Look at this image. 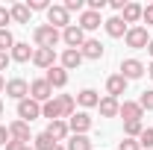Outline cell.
<instances>
[{"instance_id": "cell-1", "label": "cell", "mask_w": 153, "mask_h": 150, "mask_svg": "<svg viewBox=\"0 0 153 150\" xmlns=\"http://www.w3.org/2000/svg\"><path fill=\"white\" fill-rule=\"evenodd\" d=\"M33 38H36L38 47H47V50H53L59 41H62V33H59L56 27H50V24H41V27H36Z\"/></svg>"}, {"instance_id": "cell-2", "label": "cell", "mask_w": 153, "mask_h": 150, "mask_svg": "<svg viewBox=\"0 0 153 150\" xmlns=\"http://www.w3.org/2000/svg\"><path fill=\"white\" fill-rule=\"evenodd\" d=\"M36 118H41V103H36L33 97H24V100L18 103V121L33 124Z\"/></svg>"}, {"instance_id": "cell-3", "label": "cell", "mask_w": 153, "mask_h": 150, "mask_svg": "<svg viewBox=\"0 0 153 150\" xmlns=\"http://www.w3.org/2000/svg\"><path fill=\"white\" fill-rule=\"evenodd\" d=\"M124 41H127V47L141 50V47H147V44H150V36H147V30H144V27H130V30H127V36H124Z\"/></svg>"}, {"instance_id": "cell-4", "label": "cell", "mask_w": 153, "mask_h": 150, "mask_svg": "<svg viewBox=\"0 0 153 150\" xmlns=\"http://www.w3.org/2000/svg\"><path fill=\"white\" fill-rule=\"evenodd\" d=\"M62 41L68 44V50H79V47L85 44V33H82L76 24H71V27L62 30Z\"/></svg>"}, {"instance_id": "cell-5", "label": "cell", "mask_w": 153, "mask_h": 150, "mask_svg": "<svg viewBox=\"0 0 153 150\" xmlns=\"http://www.w3.org/2000/svg\"><path fill=\"white\" fill-rule=\"evenodd\" d=\"M47 24L56 27V30L71 27V15H68V9H65V6H50V9H47Z\"/></svg>"}, {"instance_id": "cell-6", "label": "cell", "mask_w": 153, "mask_h": 150, "mask_svg": "<svg viewBox=\"0 0 153 150\" xmlns=\"http://www.w3.org/2000/svg\"><path fill=\"white\" fill-rule=\"evenodd\" d=\"M30 97H33L36 103H47V100L53 97L50 82H47V79H33V82H30Z\"/></svg>"}, {"instance_id": "cell-7", "label": "cell", "mask_w": 153, "mask_h": 150, "mask_svg": "<svg viewBox=\"0 0 153 150\" xmlns=\"http://www.w3.org/2000/svg\"><path fill=\"white\" fill-rule=\"evenodd\" d=\"M68 130L74 132V135H85V132L91 130V115L88 112H74L71 121H68Z\"/></svg>"}, {"instance_id": "cell-8", "label": "cell", "mask_w": 153, "mask_h": 150, "mask_svg": "<svg viewBox=\"0 0 153 150\" xmlns=\"http://www.w3.org/2000/svg\"><path fill=\"white\" fill-rule=\"evenodd\" d=\"M6 94L12 97V100H24V97H30V82L27 79H21V76H15V79H9L6 82Z\"/></svg>"}, {"instance_id": "cell-9", "label": "cell", "mask_w": 153, "mask_h": 150, "mask_svg": "<svg viewBox=\"0 0 153 150\" xmlns=\"http://www.w3.org/2000/svg\"><path fill=\"white\" fill-rule=\"evenodd\" d=\"M33 62H36L38 68L50 71V68L56 65V50H47V47H36V50H33Z\"/></svg>"}, {"instance_id": "cell-10", "label": "cell", "mask_w": 153, "mask_h": 150, "mask_svg": "<svg viewBox=\"0 0 153 150\" xmlns=\"http://www.w3.org/2000/svg\"><path fill=\"white\" fill-rule=\"evenodd\" d=\"M144 71H147V68H144L138 59H124V62H121V76H124L127 82H130V79H138Z\"/></svg>"}, {"instance_id": "cell-11", "label": "cell", "mask_w": 153, "mask_h": 150, "mask_svg": "<svg viewBox=\"0 0 153 150\" xmlns=\"http://www.w3.org/2000/svg\"><path fill=\"white\" fill-rule=\"evenodd\" d=\"M44 79L50 82V88H65V85H68V71H65L62 65H53V68L47 71Z\"/></svg>"}, {"instance_id": "cell-12", "label": "cell", "mask_w": 153, "mask_h": 150, "mask_svg": "<svg viewBox=\"0 0 153 150\" xmlns=\"http://www.w3.org/2000/svg\"><path fill=\"white\" fill-rule=\"evenodd\" d=\"M118 115L124 118V124H127V121H141L144 109H141L138 103H133V100H124V103H121V109H118Z\"/></svg>"}, {"instance_id": "cell-13", "label": "cell", "mask_w": 153, "mask_h": 150, "mask_svg": "<svg viewBox=\"0 0 153 150\" xmlns=\"http://www.w3.org/2000/svg\"><path fill=\"white\" fill-rule=\"evenodd\" d=\"M124 91H127V79H124L121 74H112L109 79H106V97H115V100H118Z\"/></svg>"}, {"instance_id": "cell-14", "label": "cell", "mask_w": 153, "mask_h": 150, "mask_svg": "<svg viewBox=\"0 0 153 150\" xmlns=\"http://www.w3.org/2000/svg\"><path fill=\"white\" fill-rule=\"evenodd\" d=\"M44 132H47V135L59 144V141H65V138H68V132H71V130H68V121H62V118H59V121H50Z\"/></svg>"}, {"instance_id": "cell-15", "label": "cell", "mask_w": 153, "mask_h": 150, "mask_svg": "<svg viewBox=\"0 0 153 150\" xmlns=\"http://www.w3.org/2000/svg\"><path fill=\"white\" fill-rule=\"evenodd\" d=\"M100 24H103V18H100V12H91V9H85V12L79 15V24H76V27H79L82 33H88V30H97Z\"/></svg>"}, {"instance_id": "cell-16", "label": "cell", "mask_w": 153, "mask_h": 150, "mask_svg": "<svg viewBox=\"0 0 153 150\" xmlns=\"http://www.w3.org/2000/svg\"><path fill=\"white\" fill-rule=\"evenodd\" d=\"M9 135L18 138V141H24V144L33 141V138H30V124H27V121H12V124H9Z\"/></svg>"}, {"instance_id": "cell-17", "label": "cell", "mask_w": 153, "mask_h": 150, "mask_svg": "<svg viewBox=\"0 0 153 150\" xmlns=\"http://www.w3.org/2000/svg\"><path fill=\"white\" fill-rule=\"evenodd\" d=\"M103 27H106V33H109L112 38H121V36H127V30H130V27L124 24V18H121V15H115V18L103 21Z\"/></svg>"}, {"instance_id": "cell-18", "label": "cell", "mask_w": 153, "mask_h": 150, "mask_svg": "<svg viewBox=\"0 0 153 150\" xmlns=\"http://www.w3.org/2000/svg\"><path fill=\"white\" fill-rule=\"evenodd\" d=\"M79 53H82V59H100L103 56V44L97 38H85V44L79 47Z\"/></svg>"}, {"instance_id": "cell-19", "label": "cell", "mask_w": 153, "mask_h": 150, "mask_svg": "<svg viewBox=\"0 0 153 150\" xmlns=\"http://www.w3.org/2000/svg\"><path fill=\"white\" fill-rule=\"evenodd\" d=\"M41 118H47V121H59L62 118V106H59L56 97H50L47 103H41ZM65 121V118H62Z\"/></svg>"}, {"instance_id": "cell-20", "label": "cell", "mask_w": 153, "mask_h": 150, "mask_svg": "<svg viewBox=\"0 0 153 150\" xmlns=\"http://www.w3.org/2000/svg\"><path fill=\"white\" fill-rule=\"evenodd\" d=\"M9 59H12V62H30V59H33V47L24 44V41H15V47L9 50Z\"/></svg>"}, {"instance_id": "cell-21", "label": "cell", "mask_w": 153, "mask_h": 150, "mask_svg": "<svg viewBox=\"0 0 153 150\" xmlns=\"http://www.w3.org/2000/svg\"><path fill=\"white\" fill-rule=\"evenodd\" d=\"M141 12H144V6H138V3H127L124 12H121V18H124V24H135V21H141Z\"/></svg>"}, {"instance_id": "cell-22", "label": "cell", "mask_w": 153, "mask_h": 150, "mask_svg": "<svg viewBox=\"0 0 153 150\" xmlns=\"http://www.w3.org/2000/svg\"><path fill=\"white\" fill-rule=\"evenodd\" d=\"M97 109H100V115H103V118H115V115H118V109H121V103H118L115 97H103V100L97 103Z\"/></svg>"}, {"instance_id": "cell-23", "label": "cell", "mask_w": 153, "mask_h": 150, "mask_svg": "<svg viewBox=\"0 0 153 150\" xmlns=\"http://www.w3.org/2000/svg\"><path fill=\"white\" fill-rule=\"evenodd\" d=\"M76 103H79V106H85V109H91V106L100 103V97H97L94 88H82V91L76 94Z\"/></svg>"}, {"instance_id": "cell-24", "label": "cell", "mask_w": 153, "mask_h": 150, "mask_svg": "<svg viewBox=\"0 0 153 150\" xmlns=\"http://www.w3.org/2000/svg\"><path fill=\"white\" fill-rule=\"evenodd\" d=\"M79 62H82V53H79V50H65V53H62V68H65V71L79 68Z\"/></svg>"}, {"instance_id": "cell-25", "label": "cell", "mask_w": 153, "mask_h": 150, "mask_svg": "<svg viewBox=\"0 0 153 150\" xmlns=\"http://www.w3.org/2000/svg\"><path fill=\"white\" fill-rule=\"evenodd\" d=\"M9 15H12V21H18V24H30V6L27 3H15L9 9Z\"/></svg>"}, {"instance_id": "cell-26", "label": "cell", "mask_w": 153, "mask_h": 150, "mask_svg": "<svg viewBox=\"0 0 153 150\" xmlns=\"http://www.w3.org/2000/svg\"><path fill=\"white\" fill-rule=\"evenodd\" d=\"M56 100H59V106H62V118H71V115L76 112V100L71 94H59Z\"/></svg>"}, {"instance_id": "cell-27", "label": "cell", "mask_w": 153, "mask_h": 150, "mask_svg": "<svg viewBox=\"0 0 153 150\" xmlns=\"http://www.w3.org/2000/svg\"><path fill=\"white\" fill-rule=\"evenodd\" d=\"M65 147L68 150H91V138L88 135H71Z\"/></svg>"}, {"instance_id": "cell-28", "label": "cell", "mask_w": 153, "mask_h": 150, "mask_svg": "<svg viewBox=\"0 0 153 150\" xmlns=\"http://www.w3.org/2000/svg\"><path fill=\"white\" fill-rule=\"evenodd\" d=\"M53 147H56V141L47 132H38L36 138H33V150H53Z\"/></svg>"}, {"instance_id": "cell-29", "label": "cell", "mask_w": 153, "mask_h": 150, "mask_svg": "<svg viewBox=\"0 0 153 150\" xmlns=\"http://www.w3.org/2000/svg\"><path fill=\"white\" fill-rule=\"evenodd\" d=\"M141 130H144V124H141V121H127V124H124L127 138H138V135H141Z\"/></svg>"}, {"instance_id": "cell-30", "label": "cell", "mask_w": 153, "mask_h": 150, "mask_svg": "<svg viewBox=\"0 0 153 150\" xmlns=\"http://www.w3.org/2000/svg\"><path fill=\"white\" fill-rule=\"evenodd\" d=\"M15 47V38H12V33L9 30H0V53H9Z\"/></svg>"}, {"instance_id": "cell-31", "label": "cell", "mask_w": 153, "mask_h": 150, "mask_svg": "<svg viewBox=\"0 0 153 150\" xmlns=\"http://www.w3.org/2000/svg\"><path fill=\"white\" fill-rule=\"evenodd\" d=\"M138 144H141V147H147V150H153V130H150V127H144V130H141Z\"/></svg>"}, {"instance_id": "cell-32", "label": "cell", "mask_w": 153, "mask_h": 150, "mask_svg": "<svg viewBox=\"0 0 153 150\" xmlns=\"http://www.w3.org/2000/svg\"><path fill=\"white\" fill-rule=\"evenodd\" d=\"M62 6L68 9V15H71V12H79V15L85 12V0H65Z\"/></svg>"}, {"instance_id": "cell-33", "label": "cell", "mask_w": 153, "mask_h": 150, "mask_svg": "<svg viewBox=\"0 0 153 150\" xmlns=\"http://www.w3.org/2000/svg\"><path fill=\"white\" fill-rule=\"evenodd\" d=\"M138 106H141V109H147V112H153V91H141Z\"/></svg>"}, {"instance_id": "cell-34", "label": "cell", "mask_w": 153, "mask_h": 150, "mask_svg": "<svg viewBox=\"0 0 153 150\" xmlns=\"http://www.w3.org/2000/svg\"><path fill=\"white\" fill-rule=\"evenodd\" d=\"M118 150H141V144H138V138H124L118 144Z\"/></svg>"}, {"instance_id": "cell-35", "label": "cell", "mask_w": 153, "mask_h": 150, "mask_svg": "<svg viewBox=\"0 0 153 150\" xmlns=\"http://www.w3.org/2000/svg\"><path fill=\"white\" fill-rule=\"evenodd\" d=\"M27 6H30V12H41V9H50V6H47V0H30Z\"/></svg>"}, {"instance_id": "cell-36", "label": "cell", "mask_w": 153, "mask_h": 150, "mask_svg": "<svg viewBox=\"0 0 153 150\" xmlns=\"http://www.w3.org/2000/svg\"><path fill=\"white\" fill-rule=\"evenodd\" d=\"M12 21V15H9V9L6 6H0V30H6V24Z\"/></svg>"}, {"instance_id": "cell-37", "label": "cell", "mask_w": 153, "mask_h": 150, "mask_svg": "<svg viewBox=\"0 0 153 150\" xmlns=\"http://www.w3.org/2000/svg\"><path fill=\"white\" fill-rule=\"evenodd\" d=\"M141 21H144L147 27L153 24V3H150V6H144V12H141Z\"/></svg>"}, {"instance_id": "cell-38", "label": "cell", "mask_w": 153, "mask_h": 150, "mask_svg": "<svg viewBox=\"0 0 153 150\" xmlns=\"http://www.w3.org/2000/svg\"><path fill=\"white\" fill-rule=\"evenodd\" d=\"M24 147H27V144L18 141V138H9V141H6V150H24Z\"/></svg>"}, {"instance_id": "cell-39", "label": "cell", "mask_w": 153, "mask_h": 150, "mask_svg": "<svg viewBox=\"0 0 153 150\" xmlns=\"http://www.w3.org/2000/svg\"><path fill=\"white\" fill-rule=\"evenodd\" d=\"M9 138H12V135H9V127H3V124H0V147H6V141H9Z\"/></svg>"}, {"instance_id": "cell-40", "label": "cell", "mask_w": 153, "mask_h": 150, "mask_svg": "<svg viewBox=\"0 0 153 150\" xmlns=\"http://www.w3.org/2000/svg\"><path fill=\"white\" fill-rule=\"evenodd\" d=\"M12 59H9V53H0V71H6V65H9Z\"/></svg>"}, {"instance_id": "cell-41", "label": "cell", "mask_w": 153, "mask_h": 150, "mask_svg": "<svg viewBox=\"0 0 153 150\" xmlns=\"http://www.w3.org/2000/svg\"><path fill=\"white\" fill-rule=\"evenodd\" d=\"M124 6H127L124 0H112V9H115V12H124Z\"/></svg>"}, {"instance_id": "cell-42", "label": "cell", "mask_w": 153, "mask_h": 150, "mask_svg": "<svg viewBox=\"0 0 153 150\" xmlns=\"http://www.w3.org/2000/svg\"><path fill=\"white\" fill-rule=\"evenodd\" d=\"M0 91H6V79H3V74H0Z\"/></svg>"}, {"instance_id": "cell-43", "label": "cell", "mask_w": 153, "mask_h": 150, "mask_svg": "<svg viewBox=\"0 0 153 150\" xmlns=\"http://www.w3.org/2000/svg\"><path fill=\"white\" fill-rule=\"evenodd\" d=\"M147 53H150V56H153V38H150V44H147Z\"/></svg>"}, {"instance_id": "cell-44", "label": "cell", "mask_w": 153, "mask_h": 150, "mask_svg": "<svg viewBox=\"0 0 153 150\" xmlns=\"http://www.w3.org/2000/svg\"><path fill=\"white\" fill-rule=\"evenodd\" d=\"M147 74H150V76H153V62H150V65H147Z\"/></svg>"}, {"instance_id": "cell-45", "label": "cell", "mask_w": 153, "mask_h": 150, "mask_svg": "<svg viewBox=\"0 0 153 150\" xmlns=\"http://www.w3.org/2000/svg\"><path fill=\"white\" fill-rule=\"evenodd\" d=\"M53 150H68V147H65V144H56V147H53Z\"/></svg>"}, {"instance_id": "cell-46", "label": "cell", "mask_w": 153, "mask_h": 150, "mask_svg": "<svg viewBox=\"0 0 153 150\" xmlns=\"http://www.w3.org/2000/svg\"><path fill=\"white\" fill-rule=\"evenodd\" d=\"M0 115H3V100H0Z\"/></svg>"}, {"instance_id": "cell-47", "label": "cell", "mask_w": 153, "mask_h": 150, "mask_svg": "<svg viewBox=\"0 0 153 150\" xmlns=\"http://www.w3.org/2000/svg\"><path fill=\"white\" fill-rule=\"evenodd\" d=\"M24 150H33V147H30V144H27V147H24Z\"/></svg>"}]
</instances>
